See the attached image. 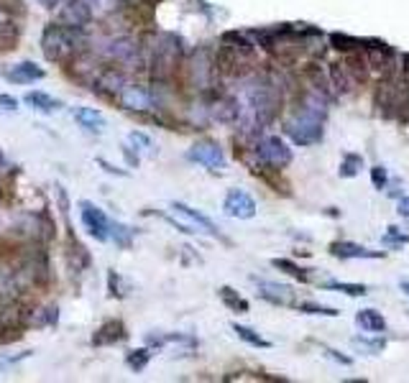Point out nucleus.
<instances>
[{
  "mask_svg": "<svg viewBox=\"0 0 409 383\" xmlns=\"http://www.w3.org/2000/svg\"><path fill=\"white\" fill-rule=\"evenodd\" d=\"M397 212H399V217H404L409 223V195H401L399 199H397Z\"/></svg>",
  "mask_w": 409,
  "mask_h": 383,
  "instance_id": "obj_41",
  "label": "nucleus"
},
{
  "mask_svg": "<svg viewBox=\"0 0 409 383\" xmlns=\"http://www.w3.org/2000/svg\"><path fill=\"white\" fill-rule=\"evenodd\" d=\"M26 105H31L38 113H56L59 107H64L56 98H52L49 92H41V89H34L26 95Z\"/></svg>",
  "mask_w": 409,
  "mask_h": 383,
  "instance_id": "obj_21",
  "label": "nucleus"
},
{
  "mask_svg": "<svg viewBox=\"0 0 409 383\" xmlns=\"http://www.w3.org/2000/svg\"><path fill=\"white\" fill-rule=\"evenodd\" d=\"M69 263H72L74 271H82V268L90 266V253H87V248H85L77 238H72V235H69Z\"/></svg>",
  "mask_w": 409,
  "mask_h": 383,
  "instance_id": "obj_25",
  "label": "nucleus"
},
{
  "mask_svg": "<svg viewBox=\"0 0 409 383\" xmlns=\"http://www.w3.org/2000/svg\"><path fill=\"white\" fill-rule=\"evenodd\" d=\"M5 21H10V13H8V8L0 3V23H5Z\"/></svg>",
  "mask_w": 409,
  "mask_h": 383,
  "instance_id": "obj_44",
  "label": "nucleus"
},
{
  "mask_svg": "<svg viewBox=\"0 0 409 383\" xmlns=\"http://www.w3.org/2000/svg\"><path fill=\"white\" fill-rule=\"evenodd\" d=\"M187 159H190L192 164H200L202 169L218 171V174L228 166L225 151L220 149V143L210 141V138H205V141H197V143H195L190 151H187Z\"/></svg>",
  "mask_w": 409,
  "mask_h": 383,
  "instance_id": "obj_8",
  "label": "nucleus"
},
{
  "mask_svg": "<svg viewBox=\"0 0 409 383\" xmlns=\"http://www.w3.org/2000/svg\"><path fill=\"white\" fill-rule=\"evenodd\" d=\"M108 284H110V294L115 296V299H123V296H126V292H123V284H120V276L115 274V271H110V274H108Z\"/></svg>",
  "mask_w": 409,
  "mask_h": 383,
  "instance_id": "obj_38",
  "label": "nucleus"
},
{
  "mask_svg": "<svg viewBox=\"0 0 409 383\" xmlns=\"http://www.w3.org/2000/svg\"><path fill=\"white\" fill-rule=\"evenodd\" d=\"M327 80H330V89H333V95H335V98L348 95L355 85L353 74L348 72L346 62H330L327 64Z\"/></svg>",
  "mask_w": 409,
  "mask_h": 383,
  "instance_id": "obj_15",
  "label": "nucleus"
},
{
  "mask_svg": "<svg viewBox=\"0 0 409 383\" xmlns=\"http://www.w3.org/2000/svg\"><path fill=\"white\" fill-rule=\"evenodd\" d=\"M21 294V278L13 271L0 268V302H10Z\"/></svg>",
  "mask_w": 409,
  "mask_h": 383,
  "instance_id": "obj_22",
  "label": "nucleus"
},
{
  "mask_svg": "<svg viewBox=\"0 0 409 383\" xmlns=\"http://www.w3.org/2000/svg\"><path fill=\"white\" fill-rule=\"evenodd\" d=\"M399 289H401V292H404V294L409 296V281H401V284H399Z\"/></svg>",
  "mask_w": 409,
  "mask_h": 383,
  "instance_id": "obj_45",
  "label": "nucleus"
},
{
  "mask_svg": "<svg viewBox=\"0 0 409 383\" xmlns=\"http://www.w3.org/2000/svg\"><path fill=\"white\" fill-rule=\"evenodd\" d=\"M80 217H82L85 230L90 232L95 241H100V243L110 241V235H113V220L102 212L100 207L87 202V199H82L80 202Z\"/></svg>",
  "mask_w": 409,
  "mask_h": 383,
  "instance_id": "obj_7",
  "label": "nucleus"
},
{
  "mask_svg": "<svg viewBox=\"0 0 409 383\" xmlns=\"http://www.w3.org/2000/svg\"><path fill=\"white\" fill-rule=\"evenodd\" d=\"M98 164H100L105 171H110V174H118V177H123V174H126V171H120V169H115V166H110L108 161H102V159H98Z\"/></svg>",
  "mask_w": 409,
  "mask_h": 383,
  "instance_id": "obj_43",
  "label": "nucleus"
},
{
  "mask_svg": "<svg viewBox=\"0 0 409 383\" xmlns=\"http://www.w3.org/2000/svg\"><path fill=\"white\" fill-rule=\"evenodd\" d=\"M3 166H5V153L0 151V169H3Z\"/></svg>",
  "mask_w": 409,
  "mask_h": 383,
  "instance_id": "obj_46",
  "label": "nucleus"
},
{
  "mask_svg": "<svg viewBox=\"0 0 409 383\" xmlns=\"http://www.w3.org/2000/svg\"><path fill=\"white\" fill-rule=\"evenodd\" d=\"M110 241H115L120 248H128L133 243V228H126V225L113 220V235H110Z\"/></svg>",
  "mask_w": 409,
  "mask_h": 383,
  "instance_id": "obj_36",
  "label": "nucleus"
},
{
  "mask_svg": "<svg viewBox=\"0 0 409 383\" xmlns=\"http://www.w3.org/2000/svg\"><path fill=\"white\" fill-rule=\"evenodd\" d=\"M154 358V348L148 345V348H141V350H131L126 355V363L131 371H136V373H141L146 366H148V360Z\"/></svg>",
  "mask_w": 409,
  "mask_h": 383,
  "instance_id": "obj_30",
  "label": "nucleus"
},
{
  "mask_svg": "<svg viewBox=\"0 0 409 383\" xmlns=\"http://www.w3.org/2000/svg\"><path fill=\"white\" fill-rule=\"evenodd\" d=\"M322 289H330V292H340L346 296H366L368 294V286L366 284H348V281H325L320 284Z\"/></svg>",
  "mask_w": 409,
  "mask_h": 383,
  "instance_id": "obj_28",
  "label": "nucleus"
},
{
  "mask_svg": "<svg viewBox=\"0 0 409 383\" xmlns=\"http://www.w3.org/2000/svg\"><path fill=\"white\" fill-rule=\"evenodd\" d=\"M184 56V41L177 34H156V39L148 46V72L154 77H166L172 69H177V64Z\"/></svg>",
  "mask_w": 409,
  "mask_h": 383,
  "instance_id": "obj_3",
  "label": "nucleus"
},
{
  "mask_svg": "<svg viewBox=\"0 0 409 383\" xmlns=\"http://www.w3.org/2000/svg\"><path fill=\"white\" fill-rule=\"evenodd\" d=\"M85 3L90 6L95 16H110V13L120 10V6H123V0H85Z\"/></svg>",
  "mask_w": 409,
  "mask_h": 383,
  "instance_id": "obj_35",
  "label": "nucleus"
},
{
  "mask_svg": "<svg viewBox=\"0 0 409 383\" xmlns=\"http://www.w3.org/2000/svg\"><path fill=\"white\" fill-rule=\"evenodd\" d=\"M59 320V309L56 304H49V307H36L26 312V327H52Z\"/></svg>",
  "mask_w": 409,
  "mask_h": 383,
  "instance_id": "obj_20",
  "label": "nucleus"
},
{
  "mask_svg": "<svg viewBox=\"0 0 409 383\" xmlns=\"http://www.w3.org/2000/svg\"><path fill=\"white\" fill-rule=\"evenodd\" d=\"M36 3L46 10H59V6H62L64 0H36Z\"/></svg>",
  "mask_w": 409,
  "mask_h": 383,
  "instance_id": "obj_42",
  "label": "nucleus"
},
{
  "mask_svg": "<svg viewBox=\"0 0 409 383\" xmlns=\"http://www.w3.org/2000/svg\"><path fill=\"white\" fill-rule=\"evenodd\" d=\"M172 210L177 215L187 217V220L195 225V230H197V232H208V235L218 238V241H225V238H223V232H220V228H218V223H215V220H210L208 215H202L200 210H195V207L184 205V202H172Z\"/></svg>",
  "mask_w": 409,
  "mask_h": 383,
  "instance_id": "obj_13",
  "label": "nucleus"
},
{
  "mask_svg": "<svg viewBox=\"0 0 409 383\" xmlns=\"http://www.w3.org/2000/svg\"><path fill=\"white\" fill-rule=\"evenodd\" d=\"M223 210L228 217H236V220H251L256 215V199L245 189L233 187L223 199Z\"/></svg>",
  "mask_w": 409,
  "mask_h": 383,
  "instance_id": "obj_10",
  "label": "nucleus"
},
{
  "mask_svg": "<svg viewBox=\"0 0 409 383\" xmlns=\"http://www.w3.org/2000/svg\"><path fill=\"white\" fill-rule=\"evenodd\" d=\"M371 182L376 189H386V184H389V174H386V169H384V166H373Z\"/></svg>",
  "mask_w": 409,
  "mask_h": 383,
  "instance_id": "obj_37",
  "label": "nucleus"
},
{
  "mask_svg": "<svg viewBox=\"0 0 409 383\" xmlns=\"http://www.w3.org/2000/svg\"><path fill=\"white\" fill-rule=\"evenodd\" d=\"M272 266L279 268V271H284V274H289V276H294L297 281H302V284L312 281V274H307V268L297 266V263H294V261H289V259H274Z\"/></svg>",
  "mask_w": 409,
  "mask_h": 383,
  "instance_id": "obj_26",
  "label": "nucleus"
},
{
  "mask_svg": "<svg viewBox=\"0 0 409 383\" xmlns=\"http://www.w3.org/2000/svg\"><path fill=\"white\" fill-rule=\"evenodd\" d=\"M333 92L318 85H307L294 100L291 116L284 120V135L291 138L294 146H312L325 135V120L330 113Z\"/></svg>",
  "mask_w": 409,
  "mask_h": 383,
  "instance_id": "obj_1",
  "label": "nucleus"
},
{
  "mask_svg": "<svg viewBox=\"0 0 409 383\" xmlns=\"http://www.w3.org/2000/svg\"><path fill=\"white\" fill-rule=\"evenodd\" d=\"M72 118L77 120L80 128L90 131V133H102L105 131V118L92 107H72Z\"/></svg>",
  "mask_w": 409,
  "mask_h": 383,
  "instance_id": "obj_18",
  "label": "nucleus"
},
{
  "mask_svg": "<svg viewBox=\"0 0 409 383\" xmlns=\"http://www.w3.org/2000/svg\"><path fill=\"white\" fill-rule=\"evenodd\" d=\"M291 164V149L279 135H261L254 143V169L284 171Z\"/></svg>",
  "mask_w": 409,
  "mask_h": 383,
  "instance_id": "obj_4",
  "label": "nucleus"
},
{
  "mask_svg": "<svg viewBox=\"0 0 409 383\" xmlns=\"http://www.w3.org/2000/svg\"><path fill=\"white\" fill-rule=\"evenodd\" d=\"M118 105L128 113H154L159 107V100H156L154 89L146 85H126L118 95Z\"/></svg>",
  "mask_w": 409,
  "mask_h": 383,
  "instance_id": "obj_6",
  "label": "nucleus"
},
{
  "mask_svg": "<svg viewBox=\"0 0 409 383\" xmlns=\"http://www.w3.org/2000/svg\"><path fill=\"white\" fill-rule=\"evenodd\" d=\"M361 169H364V156H361V153H346L343 161H340V171H338V174L343 179H351V177H358Z\"/></svg>",
  "mask_w": 409,
  "mask_h": 383,
  "instance_id": "obj_29",
  "label": "nucleus"
},
{
  "mask_svg": "<svg viewBox=\"0 0 409 383\" xmlns=\"http://www.w3.org/2000/svg\"><path fill=\"white\" fill-rule=\"evenodd\" d=\"M128 146H131L136 153H154V149H156L154 138L141 133V131H131V133H128Z\"/></svg>",
  "mask_w": 409,
  "mask_h": 383,
  "instance_id": "obj_31",
  "label": "nucleus"
},
{
  "mask_svg": "<svg viewBox=\"0 0 409 383\" xmlns=\"http://www.w3.org/2000/svg\"><path fill=\"white\" fill-rule=\"evenodd\" d=\"M355 325L364 332H371V335L386 332V320H384V314L379 309H361L355 314Z\"/></svg>",
  "mask_w": 409,
  "mask_h": 383,
  "instance_id": "obj_19",
  "label": "nucleus"
},
{
  "mask_svg": "<svg viewBox=\"0 0 409 383\" xmlns=\"http://www.w3.org/2000/svg\"><path fill=\"white\" fill-rule=\"evenodd\" d=\"M351 342H353L355 348H364L366 353H382L384 348H386V338H368V335H355L353 340H351Z\"/></svg>",
  "mask_w": 409,
  "mask_h": 383,
  "instance_id": "obj_32",
  "label": "nucleus"
},
{
  "mask_svg": "<svg viewBox=\"0 0 409 383\" xmlns=\"http://www.w3.org/2000/svg\"><path fill=\"white\" fill-rule=\"evenodd\" d=\"M128 332H126V325L120 320H108L100 325V330L92 335V345L95 348H100V345H115L120 340H126Z\"/></svg>",
  "mask_w": 409,
  "mask_h": 383,
  "instance_id": "obj_16",
  "label": "nucleus"
},
{
  "mask_svg": "<svg viewBox=\"0 0 409 383\" xmlns=\"http://www.w3.org/2000/svg\"><path fill=\"white\" fill-rule=\"evenodd\" d=\"M230 330L236 332V335L243 340V342L254 345V348H272V342H269L266 338H261V335H258L254 327H245V325H238V322H233V325H230Z\"/></svg>",
  "mask_w": 409,
  "mask_h": 383,
  "instance_id": "obj_24",
  "label": "nucleus"
},
{
  "mask_svg": "<svg viewBox=\"0 0 409 383\" xmlns=\"http://www.w3.org/2000/svg\"><path fill=\"white\" fill-rule=\"evenodd\" d=\"M297 309L302 314H318V317H340V309L335 307H325V304H318V302H302L297 304Z\"/></svg>",
  "mask_w": 409,
  "mask_h": 383,
  "instance_id": "obj_34",
  "label": "nucleus"
},
{
  "mask_svg": "<svg viewBox=\"0 0 409 383\" xmlns=\"http://www.w3.org/2000/svg\"><path fill=\"white\" fill-rule=\"evenodd\" d=\"M92 18H95V13H92L85 0H67V3L59 6L56 23H62L67 28H87Z\"/></svg>",
  "mask_w": 409,
  "mask_h": 383,
  "instance_id": "obj_9",
  "label": "nucleus"
},
{
  "mask_svg": "<svg viewBox=\"0 0 409 383\" xmlns=\"http://www.w3.org/2000/svg\"><path fill=\"white\" fill-rule=\"evenodd\" d=\"M126 85H128L126 72L113 69V67H108V69H100L98 74H95V80H92V87H95V92H98V95H105V98H118Z\"/></svg>",
  "mask_w": 409,
  "mask_h": 383,
  "instance_id": "obj_12",
  "label": "nucleus"
},
{
  "mask_svg": "<svg viewBox=\"0 0 409 383\" xmlns=\"http://www.w3.org/2000/svg\"><path fill=\"white\" fill-rule=\"evenodd\" d=\"M220 302L225 304L230 312H236V314H245L248 312V299H243V296L238 294L233 286H220Z\"/></svg>",
  "mask_w": 409,
  "mask_h": 383,
  "instance_id": "obj_23",
  "label": "nucleus"
},
{
  "mask_svg": "<svg viewBox=\"0 0 409 383\" xmlns=\"http://www.w3.org/2000/svg\"><path fill=\"white\" fill-rule=\"evenodd\" d=\"M361 41H364V39H353V36H348V34H333L330 36V46L338 49V52H346V54L361 49Z\"/></svg>",
  "mask_w": 409,
  "mask_h": 383,
  "instance_id": "obj_33",
  "label": "nucleus"
},
{
  "mask_svg": "<svg viewBox=\"0 0 409 383\" xmlns=\"http://www.w3.org/2000/svg\"><path fill=\"white\" fill-rule=\"evenodd\" d=\"M256 284V292L264 302H272L274 307H291L294 304V289L279 281H266V278H251Z\"/></svg>",
  "mask_w": 409,
  "mask_h": 383,
  "instance_id": "obj_11",
  "label": "nucleus"
},
{
  "mask_svg": "<svg viewBox=\"0 0 409 383\" xmlns=\"http://www.w3.org/2000/svg\"><path fill=\"white\" fill-rule=\"evenodd\" d=\"M10 82H16V85H31V82H38L46 77V72L38 67L36 62H19L10 67V72L5 74Z\"/></svg>",
  "mask_w": 409,
  "mask_h": 383,
  "instance_id": "obj_17",
  "label": "nucleus"
},
{
  "mask_svg": "<svg viewBox=\"0 0 409 383\" xmlns=\"http://www.w3.org/2000/svg\"><path fill=\"white\" fill-rule=\"evenodd\" d=\"M105 56L120 67H141L144 64V46H138L133 36H113L105 44Z\"/></svg>",
  "mask_w": 409,
  "mask_h": 383,
  "instance_id": "obj_5",
  "label": "nucleus"
},
{
  "mask_svg": "<svg viewBox=\"0 0 409 383\" xmlns=\"http://www.w3.org/2000/svg\"><path fill=\"white\" fill-rule=\"evenodd\" d=\"M330 256H335L340 261H351V259H361V261H371V259H384L386 253L384 250H371L361 245V243H351V241H335L330 243Z\"/></svg>",
  "mask_w": 409,
  "mask_h": 383,
  "instance_id": "obj_14",
  "label": "nucleus"
},
{
  "mask_svg": "<svg viewBox=\"0 0 409 383\" xmlns=\"http://www.w3.org/2000/svg\"><path fill=\"white\" fill-rule=\"evenodd\" d=\"M85 28H67L62 23H52L41 34V52L49 62L67 64L85 49Z\"/></svg>",
  "mask_w": 409,
  "mask_h": 383,
  "instance_id": "obj_2",
  "label": "nucleus"
},
{
  "mask_svg": "<svg viewBox=\"0 0 409 383\" xmlns=\"http://www.w3.org/2000/svg\"><path fill=\"white\" fill-rule=\"evenodd\" d=\"M325 355L333 358V360H338L340 366H351V363H353V358L343 355V353H340V350H335V348H325Z\"/></svg>",
  "mask_w": 409,
  "mask_h": 383,
  "instance_id": "obj_39",
  "label": "nucleus"
},
{
  "mask_svg": "<svg viewBox=\"0 0 409 383\" xmlns=\"http://www.w3.org/2000/svg\"><path fill=\"white\" fill-rule=\"evenodd\" d=\"M0 110H8V113H13V110H19V100L10 98V95H0Z\"/></svg>",
  "mask_w": 409,
  "mask_h": 383,
  "instance_id": "obj_40",
  "label": "nucleus"
},
{
  "mask_svg": "<svg viewBox=\"0 0 409 383\" xmlns=\"http://www.w3.org/2000/svg\"><path fill=\"white\" fill-rule=\"evenodd\" d=\"M382 245L384 248H394V250L404 248V245H409V232H404L401 228H397V225H389L382 238Z\"/></svg>",
  "mask_w": 409,
  "mask_h": 383,
  "instance_id": "obj_27",
  "label": "nucleus"
}]
</instances>
